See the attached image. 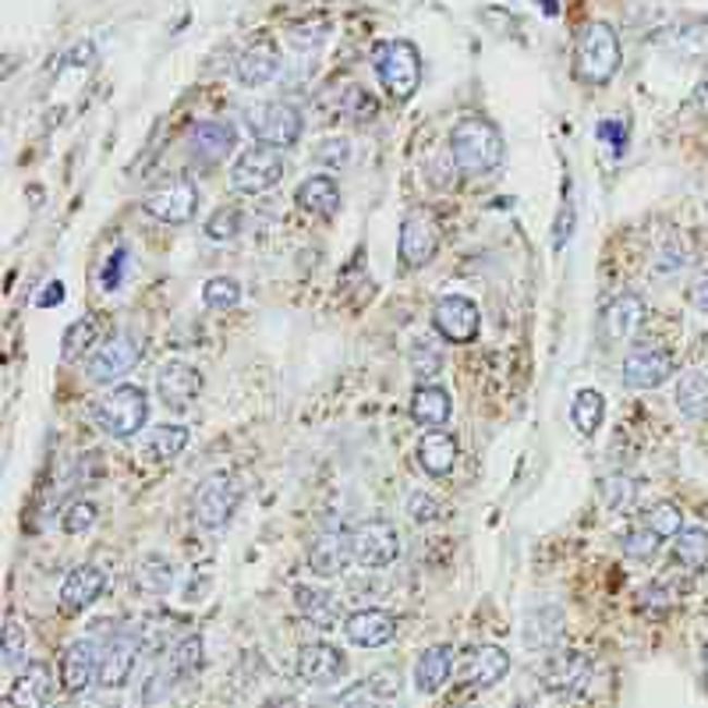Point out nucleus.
<instances>
[{
    "label": "nucleus",
    "instance_id": "nucleus-57",
    "mask_svg": "<svg viewBox=\"0 0 708 708\" xmlns=\"http://www.w3.org/2000/svg\"><path fill=\"white\" fill-rule=\"evenodd\" d=\"M61 302H64V283H50L39 297V308H50V305H61Z\"/></svg>",
    "mask_w": 708,
    "mask_h": 708
},
{
    "label": "nucleus",
    "instance_id": "nucleus-43",
    "mask_svg": "<svg viewBox=\"0 0 708 708\" xmlns=\"http://www.w3.org/2000/svg\"><path fill=\"white\" fill-rule=\"evenodd\" d=\"M241 234V209H234V206H220L212 217L206 220V237L209 241H234Z\"/></svg>",
    "mask_w": 708,
    "mask_h": 708
},
{
    "label": "nucleus",
    "instance_id": "nucleus-49",
    "mask_svg": "<svg viewBox=\"0 0 708 708\" xmlns=\"http://www.w3.org/2000/svg\"><path fill=\"white\" fill-rule=\"evenodd\" d=\"M93 524H96V503L78 500V503H71V506H68V514H64V532H68V535H82V532H89Z\"/></svg>",
    "mask_w": 708,
    "mask_h": 708
},
{
    "label": "nucleus",
    "instance_id": "nucleus-36",
    "mask_svg": "<svg viewBox=\"0 0 708 708\" xmlns=\"http://www.w3.org/2000/svg\"><path fill=\"white\" fill-rule=\"evenodd\" d=\"M673 560L687 571H701L708 563V532L698 524H687L684 532L673 538Z\"/></svg>",
    "mask_w": 708,
    "mask_h": 708
},
{
    "label": "nucleus",
    "instance_id": "nucleus-50",
    "mask_svg": "<svg viewBox=\"0 0 708 708\" xmlns=\"http://www.w3.org/2000/svg\"><path fill=\"white\" fill-rule=\"evenodd\" d=\"M288 39H291V47L294 50H316L319 42L326 39V22H302V25H291L288 28Z\"/></svg>",
    "mask_w": 708,
    "mask_h": 708
},
{
    "label": "nucleus",
    "instance_id": "nucleus-5",
    "mask_svg": "<svg viewBox=\"0 0 708 708\" xmlns=\"http://www.w3.org/2000/svg\"><path fill=\"white\" fill-rule=\"evenodd\" d=\"M245 127H248V135L259 142V146L288 149V146H294L297 138H302L305 118L294 103H283V99H277V103L252 107L245 113Z\"/></svg>",
    "mask_w": 708,
    "mask_h": 708
},
{
    "label": "nucleus",
    "instance_id": "nucleus-55",
    "mask_svg": "<svg viewBox=\"0 0 708 708\" xmlns=\"http://www.w3.org/2000/svg\"><path fill=\"white\" fill-rule=\"evenodd\" d=\"M687 305L694 312H701V316H708V273H698L687 283Z\"/></svg>",
    "mask_w": 708,
    "mask_h": 708
},
{
    "label": "nucleus",
    "instance_id": "nucleus-8",
    "mask_svg": "<svg viewBox=\"0 0 708 708\" xmlns=\"http://www.w3.org/2000/svg\"><path fill=\"white\" fill-rule=\"evenodd\" d=\"M439 252V227L429 212L411 209L401 223V237H396V255H401L404 269H422L436 259Z\"/></svg>",
    "mask_w": 708,
    "mask_h": 708
},
{
    "label": "nucleus",
    "instance_id": "nucleus-52",
    "mask_svg": "<svg viewBox=\"0 0 708 708\" xmlns=\"http://www.w3.org/2000/svg\"><path fill=\"white\" fill-rule=\"evenodd\" d=\"M407 514L415 517L418 524H429L439 517V506L429 492H411V500H407Z\"/></svg>",
    "mask_w": 708,
    "mask_h": 708
},
{
    "label": "nucleus",
    "instance_id": "nucleus-3",
    "mask_svg": "<svg viewBox=\"0 0 708 708\" xmlns=\"http://www.w3.org/2000/svg\"><path fill=\"white\" fill-rule=\"evenodd\" d=\"M373 68L382 82V89L393 103H407L422 85V57L415 42L407 39H387L373 50Z\"/></svg>",
    "mask_w": 708,
    "mask_h": 708
},
{
    "label": "nucleus",
    "instance_id": "nucleus-14",
    "mask_svg": "<svg viewBox=\"0 0 708 708\" xmlns=\"http://www.w3.org/2000/svg\"><path fill=\"white\" fill-rule=\"evenodd\" d=\"M351 535H354V560L368 566V571H382V566H390L401 557V535L387 521H368Z\"/></svg>",
    "mask_w": 708,
    "mask_h": 708
},
{
    "label": "nucleus",
    "instance_id": "nucleus-60",
    "mask_svg": "<svg viewBox=\"0 0 708 708\" xmlns=\"http://www.w3.org/2000/svg\"><path fill=\"white\" fill-rule=\"evenodd\" d=\"M467 708H478V705H467Z\"/></svg>",
    "mask_w": 708,
    "mask_h": 708
},
{
    "label": "nucleus",
    "instance_id": "nucleus-54",
    "mask_svg": "<svg viewBox=\"0 0 708 708\" xmlns=\"http://www.w3.org/2000/svg\"><path fill=\"white\" fill-rule=\"evenodd\" d=\"M595 135H599V142H609L613 152H623V146H627V124L623 121H602L595 127Z\"/></svg>",
    "mask_w": 708,
    "mask_h": 708
},
{
    "label": "nucleus",
    "instance_id": "nucleus-29",
    "mask_svg": "<svg viewBox=\"0 0 708 708\" xmlns=\"http://www.w3.org/2000/svg\"><path fill=\"white\" fill-rule=\"evenodd\" d=\"M294 203L302 206L305 212H312V217L330 220L333 212L340 209V188H337V181L330 174H308L302 184H297Z\"/></svg>",
    "mask_w": 708,
    "mask_h": 708
},
{
    "label": "nucleus",
    "instance_id": "nucleus-30",
    "mask_svg": "<svg viewBox=\"0 0 708 708\" xmlns=\"http://www.w3.org/2000/svg\"><path fill=\"white\" fill-rule=\"evenodd\" d=\"M453 659H457V651H453L450 645L425 648L422 656H418V666H415V691L418 694H436L450 680Z\"/></svg>",
    "mask_w": 708,
    "mask_h": 708
},
{
    "label": "nucleus",
    "instance_id": "nucleus-20",
    "mask_svg": "<svg viewBox=\"0 0 708 708\" xmlns=\"http://www.w3.org/2000/svg\"><path fill=\"white\" fill-rule=\"evenodd\" d=\"M107 591V574L99 571V566L93 563H82L75 566L68 577H64V585H61V609L68 617H75V613H85L99 595Z\"/></svg>",
    "mask_w": 708,
    "mask_h": 708
},
{
    "label": "nucleus",
    "instance_id": "nucleus-18",
    "mask_svg": "<svg viewBox=\"0 0 708 708\" xmlns=\"http://www.w3.org/2000/svg\"><path fill=\"white\" fill-rule=\"evenodd\" d=\"M156 393L170 411H188L195 396L203 393V373L188 362H167L156 373Z\"/></svg>",
    "mask_w": 708,
    "mask_h": 708
},
{
    "label": "nucleus",
    "instance_id": "nucleus-1",
    "mask_svg": "<svg viewBox=\"0 0 708 708\" xmlns=\"http://www.w3.org/2000/svg\"><path fill=\"white\" fill-rule=\"evenodd\" d=\"M450 156L464 178H486L503 163V135L489 121L464 118L450 132Z\"/></svg>",
    "mask_w": 708,
    "mask_h": 708
},
{
    "label": "nucleus",
    "instance_id": "nucleus-22",
    "mask_svg": "<svg viewBox=\"0 0 708 708\" xmlns=\"http://www.w3.org/2000/svg\"><path fill=\"white\" fill-rule=\"evenodd\" d=\"M510 670V656L500 648V645H481L472 651V659H467L464 673H461V684L467 691H489L492 684H500Z\"/></svg>",
    "mask_w": 708,
    "mask_h": 708
},
{
    "label": "nucleus",
    "instance_id": "nucleus-28",
    "mask_svg": "<svg viewBox=\"0 0 708 708\" xmlns=\"http://www.w3.org/2000/svg\"><path fill=\"white\" fill-rule=\"evenodd\" d=\"M453 415V401L443 387L436 382H418V390L411 393V418H415L422 429H443Z\"/></svg>",
    "mask_w": 708,
    "mask_h": 708
},
{
    "label": "nucleus",
    "instance_id": "nucleus-38",
    "mask_svg": "<svg viewBox=\"0 0 708 708\" xmlns=\"http://www.w3.org/2000/svg\"><path fill=\"white\" fill-rule=\"evenodd\" d=\"M407 362H411V376H415L418 382H432L439 373H443V347H439L436 340L422 337L411 344Z\"/></svg>",
    "mask_w": 708,
    "mask_h": 708
},
{
    "label": "nucleus",
    "instance_id": "nucleus-27",
    "mask_svg": "<svg viewBox=\"0 0 708 708\" xmlns=\"http://www.w3.org/2000/svg\"><path fill=\"white\" fill-rule=\"evenodd\" d=\"M142 645L135 637H110L103 648V666H99V687H121L135 673Z\"/></svg>",
    "mask_w": 708,
    "mask_h": 708
},
{
    "label": "nucleus",
    "instance_id": "nucleus-44",
    "mask_svg": "<svg viewBox=\"0 0 708 708\" xmlns=\"http://www.w3.org/2000/svg\"><path fill=\"white\" fill-rule=\"evenodd\" d=\"M602 492H606V506L609 510H631L634 500H637V481L631 475H609Z\"/></svg>",
    "mask_w": 708,
    "mask_h": 708
},
{
    "label": "nucleus",
    "instance_id": "nucleus-59",
    "mask_svg": "<svg viewBox=\"0 0 708 708\" xmlns=\"http://www.w3.org/2000/svg\"><path fill=\"white\" fill-rule=\"evenodd\" d=\"M705 670H708V645H705Z\"/></svg>",
    "mask_w": 708,
    "mask_h": 708
},
{
    "label": "nucleus",
    "instance_id": "nucleus-4",
    "mask_svg": "<svg viewBox=\"0 0 708 708\" xmlns=\"http://www.w3.org/2000/svg\"><path fill=\"white\" fill-rule=\"evenodd\" d=\"M93 418H96V425L107 436L127 439V436L142 432V425H146V418H149V396H146V390H138V387H132V382H124V387H113V390H107L103 396H99Z\"/></svg>",
    "mask_w": 708,
    "mask_h": 708
},
{
    "label": "nucleus",
    "instance_id": "nucleus-33",
    "mask_svg": "<svg viewBox=\"0 0 708 708\" xmlns=\"http://www.w3.org/2000/svg\"><path fill=\"white\" fill-rule=\"evenodd\" d=\"M673 396H676L680 415H687V418L708 415V373H701V368H687V373L676 379Z\"/></svg>",
    "mask_w": 708,
    "mask_h": 708
},
{
    "label": "nucleus",
    "instance_id": "nucleus-26",
    "mask_svg": "<svg viewBox=\"0 0 708 708\" xmlns=\"http://www.w3.org/2000/svg\"><path fill=\"white\" fill-rule=\"evenodd\" d=\"M415 457H418V467L425 475L443 478L450 467L457 464V436L443 432V429H429L418 439Z\"/></svg>",
    "mask_w": 708,
    "mask_h": 708
},
{
    "label": "nucleus",
    "instance_id": "nucleus-19",
    "mask_svg": "<svg viewBox=\"0 0 708 708\" xmlns=\"http://www.w3.org/2000/svg\"><path fill=\"white\" fill-rule=\"evenodd\" d=\"M344 637L358 648H382L396 637V620L387 609H354V613L344 620Z\"/></svg>",
    "mask_w": 708,
    "mask_h": 708
},
{
    "label": "nucleus",
    "instance_id": "nucleus-24",
    "mask_svg": "<svg viewBox=\"0 0 708 708\" xmlns=\"http://www.w3.org/2000/svg\"><path fill=\"white\" fill-rule=\"evenodd\" d=\"M280 75V53L269 42H255L245 53L237 57L234 64V78L245 85V89H263Z\"/></svg>",
    "mask_w": 708,
    "mask_h": 708
},
{
    "label": "nucleus",
    "instance_id": "nucleus-31",
    "mask_svg": "<svg viewBox=\"0 0 708 708\" xmlns=\"http://www.w3.org/2000/svg\"><path fill=\"white\" fill-rule=\"evenodd\" d=\"M645 319V302L631 291L617 294L613 302L606 305V330L613 340H627L637 333V326Z\"/></svg>",
    "mask_w": 708,
    "mask_h": 708
},
{
    "label": "nucleus",
    "instance_id": "nucleus-23",
    "mask_svg": "<svg viewBox=\"0 0 708 708\" xmlns=\"http://www.w3.org/2000/svg\"><path fill=\"white\" fill-rule=\"evenodd\" d=\"M588 676H591V662L581 656V651H557V656L546 662V673H542L546 687L557 691V694L585 691Z\"/></svg>",
    "mask_w": 708,
    "mask_h": 708
},
{
    "label": "nucleus",
    "instance_id": "nucleus-12",
    "mask_svg": "<svg viewBox=\"0 0 708 708\" xmlns=\"http://www.w3.org/2000/svg\"><path fill=\"white\" fill-rule=\"evenodd\" d=\"M676 373V358L666 347H634L620 365V376L634 390H656L662 382H670Z\"/></svg>",
    "mask_w": 708,
    "mask_h": 708
},
{
    "label": "nucleus",
    "instance_id": "nucleus-46",
    "mask_svg": "<svg viewBox=\"0 0 708 708\" xmlns=\"http://www.w3.org/2000/svg\"><path fill=\"white\" fill-rule=\"evenodd\" d=\"M376 110H379L376 96L368 93V89H362V85H351L347 99L340 103V113H344V118H351V121H368V118H376Z\"/></svg>",
    "mask_w": 708,
    "mask_h": 708
},
{
    "label": "nucleus",
    "instance_id": "nucleus-58",
    "mask_svg": "<svg viewBox=\"0 0 708 708\" xmlns=\"http://www.w3.org/2000/svg\"><path fill=\"white\" fill-rule=\"evenodd\" d=\"M542 8H546V14L552 19V14H557V0H542Z\"/></svg>",
    "mask_w": 708,
    "mask_h": 708
},
{
    "label": "nucleus",
    "instance_id": "nucleus-51",
    "mask_svg": "<svg viewBox=\"0 0 708 708\" xmlns=\"http://www.w3.org/2000/svg\"><path fill=\"white\" fill-rule=\"evenodd\" d=\"M347 152H351V146H347L344 138H326V142H319V146H316V160L326 163V167H344L347 163Z\"/></svg>",
    "mask_w": 708,
    "mask_h": 708
},
{
    "label": "nucleus",
    "instance_id": "nucleus-37",
    "mask_svg": "<svg viewBox=\"0 0 708 708\" xmlns=\"http://www.w3.org/2000/svg\"><path fill=\"white\" fill-rule=\"evenodd\" d=\"M571 418L577 425V432L595 436V432L602 429V418H606V396L599 390H577L574 407H571Z\"/></svg>",
    "mask_w": 708,
    "mask_h": 708
},
{
    "label": "nucleus",
    "instance_id": "nucleus-10",
    "mask_svg": "<svg viewBox=\"0 0 708 708\" xmlns=\"http://www.w3.org/2000/svg\"><path fill=\"white\" fill-rule=\"evenodd\" d=\"M142 209L163 223H188L198 209V188L188 178L167 181V184H160V188L142 195Z\"/></svg>",
    "mask_w": 708,
    "mask_h": 708
},
{
    "label": "nucleus",
    "instance_id": "nucleus-53",
    "mask_svg": "<svg viewBox=\"0 0 708 708\" xmlns=\"http://www.w3.org/2000/svg\"><path fill=\"white\" fill-rule=\"evenodd\" d=\"M124 266H127V248L121 245V248L107 259V266H103V291H118V288H121Z\"/></svg>",
    "mask_w": 708,
    "mask_h": 708
},
{
    "label": "nucleus",
    "instance_id": "nucleus-34",
    "mask_svg": "<svg viewBox=\"0 0 708 708\" xmlns=\"http://www.w3.org/2000/svg\"><path fill=\"white\" fill-rule=\"evenodd\" d=\"M184 447H188V429H184V425H156L146 436V443H142V453H146L149 461L163 464V461H174Z\"/></svg>",
    "mask_w": 708,
    "mask_h": 708
},
{
    "label": "nucleus",
    "instance_id": "nucleus-32",
    "mask_svg": "<svg viewBox=\"0 0 708 708\" xmlns=\"http://www.w3.org/2000/svg\"><path fill=\"white\" fill-rule=\"evenodd\" d=\"M178 571L163 552H146L138 563H135V588L138 591H149V595H167L174 588Z\"/></svg>",
    "mask_w": 708,
    "mask_h": 708
},
{
    "label": "nucleus",
    "instance_id": "nucleus-11",
    "mask_svg": "<svg viewBox=\"0 0 708 708\" xmlns=\"http://www.w3.org/2000/svg\"><path fill=\"white\" fill-rule=\"evenodd\" d=\"M103 642L96 637H78L75 645H68V651L61 656V687L68 694L89 691L93 684H99V666H103Z\"/></svg>",
    "mask_w": 708,
    "mask_h": 708
},
{
    "label": "nucleus",
    "instance_id": "nucleus-2",
    "mask_svg": "<svg viewBox=\"0 0 708 708\" xmlns=\"http://www.w3.org/2000/svg\"><path fill=\"white\" fill-rule=\"evenodd\" d=\"M623 47L609 22H588L574 47V78L585 85H606L620 71Z\"/></svg>",
    "mask_w": 708,
    "mask_h": 708
},
{
    "label": "nucleus",
    "instance_id": "nucleus-42",
    "mask_svg": "<svg viewBox=\"0 0 708 708\" xmlns=\"http://www.w3.org/2000/svg\"><path fill=\"white\" fill-rule=\"evenodd\" d=\"M203 302L209 308H217V312L234 308L241 302V283L234 277H212V280H206V288H203Z\"/></svg>",
    "mask_w": 708,
    "mask_h": 708
},
{
    "label": "nucleus",
    "instance_id": "nucleus-35",
    "mask_svg": "<svg viewBox=\"0 0 708 708\" xmlns=\"http://www.w3.org/2000/svg\"><path fill=\"white\" fill-rule=\"evenodd\" d=\"M560 634H563V613L557 606L535 609V613L528 617V623H524V645H528V648H546V645L557 642Z\"/></svg>",
    "mask_w": 708,
    "mask_h": 708
},
{
    "label": "nucleus",
    "instance_id": "nucleus-25",
    "mask_svg": "<svg viewBox=\"0 0 708 708\" xmlns=\"http://www.w3.org/2000/svg\"><path fill=\"white\" fill-rule=\"evenodd\" d=\"M53 694V673L47 662H33L28 670L19 673V680L11 684L8 705L11 708H47Z\"/></svg>",
    "mask_w": 708,
    "mask_h": 708
},
{
    "label": "nucleus",
    "instance_id": "nucleus-45",
    "mask_svg": "<svg viewBox=\"0 0 708 708\" xmlns=\"http://www.w3.org/2000/svg\"><path fill=\"white\" fill-rule=\"evenodd\" d=\"M659 546H662V538L651 528H645V524L623 535V557H631V560H651L659 552Z\"/></svg>",
    "mask_w": 708,
    "mask_h": 708
},
{
    "label": "nucleus",
    "instance_id": "nucleus-17",
    "mask_svg": "<svg viewBox=\"0 0 708 708\" xmlns=\"http://www.w3.org/2000/svg\"><path fill=\"white\" fill-rule=\"evenodd\" d=\"M297 676L312 687H333L347 676V659L344 651L333 645H302L297 651Z\"/></svg>",
    "mask_w": 708,
    "mask_h": 708
},
{
    "label": "nucleus",
    "instance_id": "nucleus-40",
    "mask_svg": "<svg viewBox=\"0 0 708 708\" xmlns=\"http://www.w3.org/2000/svg\"><path fill=\"white\" fill-rule=\"evenodd\" d=\"M96 337H99V319H96V316H82V319H75V322H71L68 330H64V340H61L64 358H68V362L82 358L85 351H93Z\"/></svg>",
    "mask_w": 708,
    "mask_h": 708
},
{
    "label": "nucleus",
    "instance_id": "nucleus-13",
    "mask_svg": "<svg viewBox=\"0 0 708 708\" xmlns=\"http://www.w3.org/2000/svg\"><path fill=\"white\" fill-rule=\"evenodd\" d=\"M354 560V535L344 528H326L308 542L305 563L312 574L319 577H337L347 571V563Z\"/></svg>",
    "mask_w": 708,
    "mask_h": 708
},
{
    "label": "nucleus",
    "instance_id": "nucleus-7",
    "mask_svg": "<svg viewBox=\"0 0 708 708\" xmlns=\"http://www.w3.org/2000/svg\"><path fill=\"white\" fill-rule=\"evenodd\" d=\"M283 178V156L280 149H269L255 142L252 149H245L231 167V184L245 195H263L269 188H277Z\"/></svg>",
    "mask_w": 708,
    "mask_h": 708
},
{
    "label": "nucleus",
    "instance_id": "nucleus-15",
    "mask_svg": "<svg viewBox=\"0 0 708 708\" xmlns=\"http://www.w3.org/2000/svg\"><path fill=\"white\" fill-rule=\"evenodd\" d=\"M234 146H237V132L227 121H203L188 127V135H184V149H188V156L198 167H217L234 152Z\"/></svg>",
    "mask_w": 708,
    "mask_h": 708
},
{
    "label": "nucleus",
    "instance_id": "nucleus-9",
    "mask_svg": "<svg viewBox=\"0 0 708 708\" xmlns=\"http://www.w3.org/2000/svg\"><path fill=\"white\" fill-rule=\"evenodd\" d=\"M432 326H436L439 337L450 340V344H472L481 330V312L472 297L443 294L432 308Z\"/></svg>",
    "mask_w": 708,
    "mask_h": 708
},
{
    "label": "nucleus",
    "instance_id": "nucleus-39",
    "mask_svg": "<svg viewBox=\"0 0 708 708\" xmlns=\"http://www.w3.org/2000/svg\"><path fill=\"white\" fill-rule=\"evenodd\" d=\"M294 602L297 609H302V617L305 620H316V623H330L333 620V591H326L319 585H302V588H294Z\"/></svg>",
    "mask_w": 708,
    "mask_h": 708
},
{
    "label": "nucleus",
    "instance_id": "nucleus-21",
    "mask_svg": "<svg viewBox=\"0 0 708 708\" xmlns=\"http://www.w3.org/2000/svg\"><path fill=\"white\" fill-rule=\"evenodd\" d=\"M138 365V344L132 337H113L107 340L99 354H93L89 362V379L93 382H118Z\"/></svg>",
    "mask_w": 708,
    "mask_h": 708
},
{
    "label": "nucleus",
    "instance_id": "nucleus-6",
    "mask_svg": "<svg viewBox=\"0 0 708 708\" xmlns=\"http://www.w3.org/2000/svg\"><path fill=\"white\" fill-rule=\"evenodd\" d=\"M241 496H245V489H241V481L234 475H209L195 492V506H192L195 524L203 532L227 528L234 510L241 506Z\"/></svg>",
    "mask_w": 708,
    "mask_h": 708
},
{
    "label": "nucleus",
    "instance_id": "nucleus-47",
    "mask_svg": "<svg viewBox=\"0 0 708 708\" xmlns=\"http://www.w3.org/2000/svg\"><path fill=\"white\" fill-rule=\"evenodd\" d=\"M25 648H28V634L25 627L14 617H8L4 623V666H11V670H19L22 659H25Z\"/></svg>",
    "mask_w": 708,
    "mask_h": 708
},
{
    "label": "nucleus",
    "instance_id": "nucleus-16",
    "mask_svg": "<svg viewBox=\"0 0 708 708\" xmlns=\"http://www.w3.org/2000/svg\"><path fill=\"white\" fill-rule=\"evenodd\" d=\"M188 676H192V673L181 666V659L174 656V648H167L163 656H156L149 670L142 673L138 687H135V705H142V708H152V705L167 701L170 694L178 691L181 680H188Z\"/></svg>",
    "mask_w": 708,
    "mask_h": 708
},
{
    "label": "nucleus",
    "instance_id": "nucleus-48",
    "mask_svg": "<svg viewBox=\"0 0 708 708\" xmlns=\"http://www.w3.org/2000/svg\"><path fill=\"white\" fill-rule=\"evenodd\" d=\"M379 698H387V694L376 691V680H362V684L347 687L340 698L330 705V708H376Z\"/></svg>",
    "mask_w": 708,
    "mask_h": 708
},
{
    "label": "nucleus",
    "instance_id": "nucleus-41",
    "mask_svg": "<svg viewBox=\"0 0 708 708\" xmlns=\"http://www.w3.org/2000/svg\"><path fill=\"white\" fill-rule=\"evenodd\" d=\"M645 528H651L659 538H676L680 532H684V514H680L676 503L659 500L645 510Z\"/></svg>",
    "mask_w": 708,
    "mask_h": 708
},
{
    "label": "nucleus",
    "instance_id": "nucleus-56",
    "mask_svg": "<svg viewBox=\"0 0 708 708\" xmlns=\"http://www.w3.org/2000/svg\"><path fill=\"white\" fill-rule=\"evenodd\" d=\"M571 231H574V206L571 203H563V209H560V220H557V231H552V245L557 248H563V241L571 237Z\"/></svg>",
    "mask_w": 708,
    "mask_h": 708
}]
</instances>
